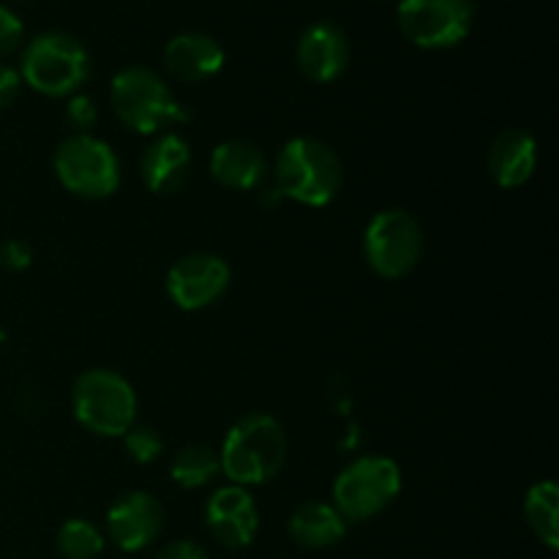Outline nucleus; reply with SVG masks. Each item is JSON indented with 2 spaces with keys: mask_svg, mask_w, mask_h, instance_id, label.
Masks as SVG:
<instances>
[{
  "mask_svg": "<svg viewBox=\"0 0 559 559\" xmlns=\"http://www.w3.org/2000/svg\"><path fill=\"white\" fill-rule=\"evenodd\" d=\"M222 473L235 486H262L282 473L287 462L284 426L267 413H249L229 426L218 451Z\"/></svg>",
  "mask_w": 559,
  "mask_h": 559,
  "instance_id": "nucleus-1",
  "label": "nucleus"
},
{
  "mask_svg": "<svg viewBox=\"0 0 559 559\" xmlns=\"http://www.w3.org/2000/svg\"><path fill=\"white\" fill-rule=\"evenodd\" d=\"M344 183L342 158L317 136H293L278 151L276 191L309 207H325Z\"/></svg>",
  "mask_w": 559,
  "mask_h": 559,
  "instance_id": "nucleus-2",
  "label": "nucleus"
},
{
  "mask_svg": "<svg viewBox=\"0 0 559 559\" xmlns=\"http://www.w3.org/2000/svg\"><path fill=\"white\" fill-rule=\"evenodd\" d=\"M109 104L120 123L136 134H162L169 126L189 120L167 82L145 66H129L115 74Z\"/></svg>",
  "mask_w": 559,
  "mask_h": 559,
  "instance_id": "nucleus-3",
  "label": "nucleus"
},
{
  "mask_svg": "<svg viewBox=\"0 0 559 559\" xmlns=\"http://www.w3.org/2000/svg\"><path fill=\"white\" fill-rule=\"evenodd\" d=\"M20 76L41 96H74L91 76V55L69 33H38L22 52Z\"/></svg>",
  "mask_w": 559,
  "mask_h": 559,
  "instance_id": "nucleus-4",
  "label": "nucleus"
},
{
  "mask_svg": "<svg viewBox=\"0 0 559 559\" xmlns=\"http://www.w3.org/2000/svg\"><path fill=\"white\" fill-rule=\"evenodd\" d=\"M71 409L93 435L123 437L136 420V393L115 369H87L71 388Z\"/></svg>",
  "mask_w": 559,
  "mask_h": 559,
  "instance_id": "nucleus-5",
  "label": "nucleus"
},
{
  "mask_svg": "<svg viewBox=\"0 0 559 559\" xmlns=\"http://www.w3.org/2000/svg\"><path fill=\"white\" fill-rule=\"evenodd\" d=\"M402 491V469L388 456H360L333 480V508L344 522H369Z\"/></svg>",
  "mask_w": 559,
  "mask_h": 559,
  "instance_id": "nucleus-6",
  "label": "nucleus"
},
{
  "mask_svg": "<svg viewBox=\"0 0 559 559\" xmlns=\"http://www.w3.org/2000/svg\"><path fill=\"white\" fill-rule=\"evenodd\" d=\"M364 257L382 278L409 276L424 257V229L404 207H385L374 213L364 229Z\"/></svg>",
  "mask_w": 559,
  "mask_h": 559,
  "instance_id": "nucleus-7",
  "label": "nucleus"
},
{
  "mask_svg": "<svg viewBox=\"0 0 559 559\" xmlns=\"http://www.w3.org/2000/svg\"><path fill=\"white\" fill-rule=\"evenodd\" d=\"M52 167L63 189L85 200L112 197L120 186V162L109 142L93 134H71L58 145Z\"/></svg>",
  "mask_w": 559,
  "mask_h": 559,
  "instance_id": "nucleus-8",
  "label": "nucleus"
},
{
  "mask_svg": "<svg viewBox=\"0 0 559 559\" xmlns=\"http://www.w3.org/2000/svg\"><path fill=\"white\" fill-rule=\"evenodd\" d=\"M469 0H402L396 11L404 36L420 49H451L473 27Z\"/></svg>",
  "mask_w": 559,
  "mask_h": 559,
  "instance_id": "nucleus-9",
  "label": "nucleus"
},
{
  "mask_svg": "<svg viewBox=\"0 0 559 559\" xmlns=\"http://www.w3.org/2000/svg\"><path fill=\"white\" fill-rule=\"evenodd\" d=\"M233 282L227 260L211 251L186 254L169 267L167 293L173 304L183 311H202L224 298Z\"/></svg>",
  "mask_w": 559,
  "mask_h": 559,
  "instance_id": "nucleus-10",
  "label": "nucleus"
},
{
  "mask_svg": "<svg viewBox=\"0 0 559 559\" xmlns=\"http://www.w3.org/2000/svg\"><path fill=\"white\" fill-rule=\"evenodd\" d=\"M164 508L147 491H126L107 511V535L120 551H142L162 535Z\"/></svg>",
  "mask_w": 559,
  "mask_h": 559,
  "instance_id": "nucleus-11",
  "label": "nucleus"
},
{
  "mask_svg": "<svg viewBox=\"0 0 559 559\" xmlns=\"http://www.w3.org/2000/svg\"><path fill=\"white\" fill-rule=\"evenodd\" d=\"M205 524L216 544L227 549H246L260 530V511L243 486H222L205 506Z\"/></svg>",
  "mask_w": 559,
  "mask_h": 559,
  "instance_id": "nucleus-12",
  "label": "nucleus"
},
{
  "mask_svg": "<svg viewBox=\"0 0 559 559\" xmlns=\"http://www.w3.org/2000/svg\"><path fill=\"white\" fill-rule=\"evenodd\" d=\"M295 58L311 82H320V85L336 82L349 66L347 33L333 22H314L300 33Z\"/></svg>",
  "mask_w": 559,
  "mask_h": 559,
  "instance_id": "nucleus-13",
  "label": "nucleus"
},
{
  "mask_svg": "<svg viewBox=\"0 0 559 559\" xmlns=\"http://www.w3.org/2000/svg\"><path fill=\"white\" fill-rule=\"evenodd\" d=\"M538 169V140L527 129H502L489 147V175L502 189H519Z\"/></svg>",
  "mask_w": 559,
  "mask_h": 559,
  "instance_id": "nucleus-14",
  "label": "nucleus"
},
{
  "mask_svg": "<svg viewBox=\"0 0 559 559\" xmlns=\"http://www.w3.org/2000/svg\"><path fill=\"white\" fill-rule=\"evenodd\" d=\"M224 47L207 33H178L164 47V66L180 82H205L224 69Z\"/></svg>",
  "mask_w": 559,
  "mask_h": 559,
  "instance_id": "nucleus-15",
  "label": "nucleus"
},
{
  "mask_svg": "<svg viewBox=\"0 0 559 559\" xmlns=\"http://www.w3.org/2000/svg\"><path fill=\"white\" fill-rule=\"evenodd\" d=\"M191 145L175 131H164L142 153L140 173L153 194H175L189 178Z\"/></svg>",
  "mask_w": 559,
  "mask_h": 559,
  "instance_id": "nucleus-16",
  "label": "nucleus"
},
{
  "mask_svg": "<svg viewBox=\"0 0 559 559\" xmlns=\"http://www.w3.org/2000/svg\"><path fill=\"white\" fill-rule=\"evenodd\" d=\"M211 175L224 189L251 191L265 180L267 158L260 145L235 136V140H224L213 147Z\"/></svg>",
  "mask_w": 559,
  "mask_h": 559,
  "instance_id": "nucleus-17",
  "label": "nucleus"
},
{
  "mask_svg": "<svg viewBox=\"0 0 559 559\" xmlns=\"http://www.w3.org/2000/svg\"><path fill=\"white\" fill-rule=\"evenodd\" d=\"M289 538L304 549H331L347 535V522L328 502H304L289 513Z\"/></svg>",
  "mask_w": 559,
  "mask_h": 559,
  "instance_id": "nucleus-18",
  "label": "nucleus"
},
{
  "mask_svg": "<svg viewBox=\"0 0 559 559\" xmlns=\"http://www.w3.org/2000/svg\"><path fill=\"white\" fill-rule=\"evenodd\" d=\"M524 519L546 549H559V489L555 480L530 486L524 497Z\"/></svg>",
  "mask_w": 559,
  "mask_h": 559,
  "instance_id": "nucleus-19",
  "label": "nucleus"
},
{
  "mask_svg": "<svg viewBox=\"0 0 559 559\" xmlns=\"http://www.w3.org/2000/svg\"><path fill=\"white\" fill-rule=\"evenodd\" d=\"M222 473V462H218V453L211 445H186L180 448L173 456L169 464V475L178 486L183 489H202V486L211 484L216 475Z\"/></svg>",
  "mask_w": 559,
  "mask_h": 559,
  "instance_id": "nucleus-20",
  "label": "nucleus"
},
{
  "mask_svg": "<svg viewBox=\"0 0 559 559\" xmlns=\"http://www.w3.org/2000/svg\"><path fill=\"white\" fill-rule=\"evenodd\" d=\"M63 559H96L104 551V533L87 519H69L55 538Z\"/></svg>",
  "mask_w": 559,
  "mask_h": 559,
  "instance_id": "nucleus-21",
  "label": "nucleus"
},
{
  "mask_svg": "<svg viewBox=\"0 0 559 559\" xmlns=\"http://www.w3.org/2000/svg\"><path fill=\"white\" fill-rule=\"evenodd\" d=\"M123 445L136 464L158 462V456L164 451L162 435L156 429H151V426H131L123 435Z\"/></svg>",
  "mask_w": 559,
  "mask_h": 559,
  "instance_id": "nucleus-22",
  "label": "nucleus"
},
{
  "mask_svg": "<svg viewBox=\"0 0 559 559\" xmlns=\"http://www.w3.org/2000/svg\"><path fill=\"white\" fill-rule=\"evenodd\" d=\"M96 118H98L96 102H93L91 96L74 93L69 107H66V120H69V126L74 129V134H87V129H93Z\"/></svg>",
  "mask_w": 559,
  "mask_h": 559,
  "instance_id": "nucleus-23",
  "label": "nucleus"
},
{
  "mask_svg": "<svg viewBox=\"0 0 559 559\" xmlns=\"http://www.w3.org/2000/svg\"><path fill=\"white\" fill-rule=\"evenodd\" d=\"M22 41V20L11 9L0 5V58L14 52Z\"/></svg>",
  "mask_w": 559,
  "mask_h": 559,
  "instance_id": "nucleus-24",
  "label": "nucleus"
},
{
  "mask_svg": "<svg viewBox=\"0 0 559 559\" xmlns=\"http://www.w3.org/2000/svg\"><path fill=\"white\" fill-rule=\"evenodd\" d=\"M0 265H5L9 271H25L31 265V249L22 240H9L0 246Z\"/></svg>",
  "mask_w": 559,
  "mask_h": 559,
  "instance_id": "nucleus-25",
  "label": "nucleus"
},
{
  "mask_svg": "<svg viewBox=\"0 0 559 559\" xmlns=\"http://www.w3.org/2000/svg\"><path fill=\"white\" fill-rule=\"evenodd\" d=\"M156 559H211V555L194 540H173L158 551Z\"/></svg>",
  "mask_w": 559,
  "mask_h": 559,
  "instance_id": "nucleus-26",
  "label": "nucleus"
},
{
  "mask_svg": "<svg viewBox=\"0 0 559 559\" xmlns=\"http://www.w3.org/2000/svg\"><path fill=\"white\" fill-rule=\"evenodd\" d=\"M20 85H22L20 71L11 69V66H5V63H0V109H5L14 104V98L20 96Z\"/></svg>",
  "mask_w": 559,
  "mask_h": 559,
  "instance_id": "nucleus-27",
  "label": "nucleus"
}]
</instances>
